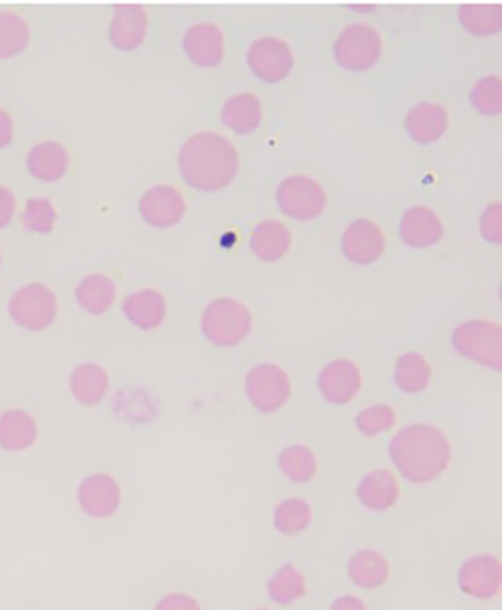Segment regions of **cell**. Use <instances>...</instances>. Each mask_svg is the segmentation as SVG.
I'll list each match as a JSON object with an SVG mask.
<instances>
[{
	"label": "cell",
	"instance_id": "cell-25",
	"mask_svg": "<svg viewBox=\"0 0 502 610\" xmlns=\"http://www.w3.org/2000/svg\"><path fill=\"white\" fill-rule=\"evenodd\" d=\"M389 572L388 559L373 549L358 550L347 562V576L351 583L362 589L382 588L388 582Z\"/></svg>",
	"mask_w": 502,
	"mask_h": 610
},
{
	"label": "cell",
	"instance_id": "cell-28",
	"mask_svg": "<svg viewBox=\"0 0 502 610\" xmlns=\"http://www.w3.org/2000/svg\"><path fill=\"white\" fill-rule=\"evenodd\" d=\"M222 123L238 135L257 131L263 121V103L255 94L240 93L229 98L221 111Z\"/></svg>",
	"mask_w": 502,
	"mask_h": 610
},
{
	"label": "cell",
	"instance_id": "cell-32",
	"mask_svg": "<svg viewBox=\"0 0 502 610\" xmlns=\"http://www.w3.org/2000/svg\"><path fill=\"white\" fill-rule=\"evenodd\" d=\"M458 17L464 31L472 35H495L502 29L501 6H462L458 10Z\"/></svg>",
	"mask_w": 502,
	"mask_h": 610
},
{
	"label": "cell",
	"instance_id": "cell-18",
	"mask_svg": "<svg viewBox=\"0 0 502 610\" xmlns=\"http://www.w3.org/2000/svg\"><path fill=\"white\" fill-rule=\"evenodd\" d=\"M148 32V14L142 7H116L107 37L111 44L121 52H135L146 39Z\"/></svg>",
	"mask_w": 502,
	"mask_h": 610
},
{
	"label": "cell",
	"instance_id": "cell-17",
	"mask_svg": "<svg viewBox=\"0 0 502 610\" xmlns=\"http://www.w3.org/2000/svg\"><path fill=\"white\" fill-rule=\"evenodd\" d=\"M399 233L409 248L426 250L438 245L445 230L433 209L413 206L401 216Z\"/></svg>",
	"mask_w": 502,
	"mask_h": 610
},
{
	"label": "cell",
	"instance_id": "cell-21",
	"mask_svg": "<svg viewBox=\"0 0 502 610\" xmlns=\"http://www.w3.org/2000/svg\"><path fill=\"white\" fill-rule=\"evenodd\" d=\"M40 428L35 417L23 408L0 413V449L6 453H27L39 441Z\"/></svg>",
	"mask_w": 502,
	"mask_h": 610
},
{
	"label": "cell",
	"instance_id": "cell-34",
	"mask_svg": "<svg viewBox=\"0 0 502 610\" xmlns=\"http://www.w3.org/2000/svg\"><path fill=\"white\" fill-rule=\"evenodd\" d=\"M472 108L484 116H496L502 111V81L498 74L479 79L471 88Z\"/></svg>",
	"mask_w": 502,
	"mask_h": 610
},
{
	"label": "cell",
	"instance_id": "cell-26",
	"mask_svg": "<svg viewBox=\"0 0 502 610\" xmlns=\"http://www.w3.org/2000/svg\"><path fill=\"white\" fill-rule=\"evenodd\" d=\"M432 378L433 367L421 353L409 350L397 358L392 379L404 395H420L429 388Z\"/></svg>",
	"mask_w": 502,
	"mask_h": 610
},
{
	"label": "cell",
	"instance_id": "cell-11",
	"mask_svg": "<svg viewBox=\"0 0 502 610\" xmlns=\"http://www.w3.org/2000/svg\"><path fill=\"white\" fill-rule=\"evenodd\" d=\"M316 387L326 404L335 407L350 404L362 388L361 367L349 358H335L317 375Z\"/></svg>",
	"mask_w": 502,
	"mask_h": 610
},
{
	"label": "cell",
	"instance_id": "cell-7",
	"mask_svg": "<svg viewBox=\"0 0 502 610\" xmlns=\"http://www.w3.org/2000/svg\"><path fill=\"white\" fill-rule=\"evenodd\" d=\"M382 52V37L367 23L349 24L334 43L335 62L349 71L370 70L378 64Z\"/></svg>",
	"mask_w": 502,
	"mask_h": 610
},
{
	"label": "cell",
	"instance_id": "cell-20",
	"mask_svg": "<svg viewBox=\"0 0 502 610\" xmlns=\"http://www.w3.org/2000/svg\"><path fill=\"white\" fill-rule=\"evenodd\" d=\"M449 124V111L442 104L433 102L418 103L404 119V129L409 138L421 145H430L441 140Z\"/></svg>",
	"mask_w": 502,
	"mask_h": 610
},
{
	"label": "cell",
	"instance_id": "cell-38",
	"mask_svg": "<svg viewBox=\"0 0 502 610\" xmlns=\"http://www.w3.org/2000/svg\"><path fill=\"white\" fill-rule=\"evenodd\" d=\"M154 610H201V608L194 597L173 592V594L162 597L154 606Z\"/></svg>",
	"mask_w": 502,
	"mask_h": 610
},
{
	"label": "cell",
	"instance_id": "cell-41",
	"mask_svg": "<svg viewBox=\"0 0 502 610\" xmlns=\"http://www.w3.org/2000/svg\"><path fill=\"white\" fill-rule=\"evenodd\" d=\"M328 610H367V606L359 597L346 594L334 600Z\"/></svg>",
	"mask_w": 502,
	"mask_h": 610
},
{
	"label": "cell",
	"instance_id": "cell-36",
	"mask_svg": "<svg viewBox=\"0 0 502 610\" xmlns=\"http://www.w3.org/2000/svg\"><path fill=\"white\" fill-rule=\"evenodd\" d=\"M22 221L29 232L37 233V235H49L57 225V209L45 196H32L24 206Z\"/></svg>",
	"mask_w": 502,
	"mask_h": 610
},
{
	"label": "cell",
	"instance_id": "cell-31",
	"mask_svg": "<svg viewBox=\"0 0 502 610\" xmlns=\"http://www.w3.org/2000/svg\"><path fill=\"white\" fill-rule=\"evenodd\" d=\"M278 469L297 486L311 482L317 475V458L305 445H290L278 455Z\"/></svg>",
	"mask_w": 502,
	"mask_h": 610
},
{
	"label": "cell",
	"instance_id": "cell-40",
	"mask_svg": "<svg viewBox=\"0 0 502 610\" xmlns=\"http://www.w3.org/2000/svg\"><path fill=\"white\" fill-rule=\"evenodd\" d=\"M14 138V123L10 112L0 108V150L7 149Z\"/></svg>",
	"mask_w": 502,
	"mask_h": 610
},
{
	"label": "cell",
	"instance_id": "cell-1",
	"mask_svg": "<svg viewBox=\"0 0 502 610\" xmlns=\"http://www.w3.org/2000/svg\"><path fill=\"white\" fill-rule=\"evenodd\" d=\"M388 455L401 478L416 486L434 482L449 470L453 449L438 426L413 424L391 438Z\"/></svg>",
	"mask_w": 502,
	"mask_h": 610
},
{
	"label": "cell",
	"instance_id": "cell-3",
	"mask_svg": "<svg viewBox=\"0 0 502 610\" xmlns=\"http://www.w3.org/2000/svg\"><path fill=\"white\" fill-rule=\"evenodd\" d=\"M253 313L240 301L222 296L207 304L201 316V332L217 348H236L253 332Z\"/></svg>",
	"mask_w": 502,
	"mask_h": 610
},
{
	"label": "cell",
	"instance_id": "cell-39",
	"mask_svg": "<svg viewBox=\"0 0 502 610\" xmlns=\"http://www.w3.org/2000/svg\"><path fill=\"white\" fill-rule=\"evenodd\" d=\"M16 196L7 186L0 185V228L10 225L16 213Z\"/></svg>",
	"mask_w": 502,
	"mask_h": 610
},
{
	"label": "cell",
	"instance_id": "cell-8",
	"mask_svg": "<svg viewBox=\"0 0 502 610\" xmlns=\"http://www.w3.org/2000/svg\"><path fill=\"white\" fill-rule=\"evenodd\" d=\"M276 204L288 218L307 223L325 212L328 194L316 179L295 174L279 183Z\"/></svg>",
	"mask_w": 502,
	"mask_h": 610
},
{
	"label": "cell",
	"instance_id": "cell-30",
	"mask_svg": "<svg viewBox=\"0 0 502 610\" xmlns=\"http://www.w3.org/2000/svg\"><path fill=\"white\" fill-rule=\"evenodd\" d=\"M307 592L304 572L293 563H284L267 580V594L279 606H291Z\"/></svg>",
	"mask_w": 502,
	"mask_h": 610
},
{
	"label": "cell",
	"instance_id": "cell-35",
	"mask_svg": "<svg viewBox=\"0 0 502 610\" xmlns=\"http://www.w3.org/2000/svg\"><path fill=\"white\" fill-rule=\"evenodd\" d=\"M397 415L387 404H375L361 409L355 417V428L363 437H379L395 428Z\"/></svg>",
	"mask_w": 502,
	"mask_h": 610
},
{
	"label": "cell",
	"instance_id": "cell-14",
	"mask_svg": "<svg viewBox=\"0 0 502 610\" xmlns=\"http://www.w3.org/2000/svg\"><path fill=\"white\" fill-rule=\"evenodd\" d=\"M385 248H387V241L382 228L373 220H355L342 233V256L354 265H373L382 257Z\"/></svg>",
	"mask_w": 502,
	"mask_h": 610
},
{
	"label": "cell",
	"instance_id": "cell-29",
	"mask_svg": "<svg viewBox=\"0 0 502 610\" xmlns=\"http://www.w3.org/2000/svg\"><path fill=\"white\" fill-rule=\"evenodd\" d=\"M311 504L303 497H288L276 505L274 526L283 537H299L313 523Z\"/></svg>",
	"mask_w": 502,
	"mask_h": 610
},
{
	"label": "cell",
	"instance_id": "cell-6",
	"mask_svg": "<svg viewBox=\"0 0 502 610\" xmlns=\"http://www.w3.org/2000/svg\"><path fill=\"white\" fill-rule=\"evenodd\" d=\"M8 315L17 327L27 332H45L58 317L57 295L43 283H29L8 301Z\"/></svg>",
	"mask_w": 502,
	"mask_h": 610
},
{
	"label": "cell",
	"instance_id": "cell-33",
	"mask_svg": "<svg viewBox=\"0 0 502 610\" xmlns=\"http://www.w3.org/2000/svg\"><path fill=\"white\" fill-rule=\"evenodd\" d=\"M31 40L29 24L12 11H0V60L20 55Z\"/></svg>",
	"mask_w": 502,
	"mask_h": 610
},
{
	"label": "cell",
	"instance_id": "cell-4",
	"mask_svg": "<svg viewBox=\"0 0 502 610\" xmlns=\"http://www.w3.org/2000/svg\"><path fill=\"white\" fill-rule=\"evenodd\" d=\"M501 325L484 319L462 322L451 333V346L460 357L489 370L502 367Z\"/></svg>",
	"mask_w": 502,
	"mask_h": 610
},
{
	"label": "cell",
	"instance_id": "cell-43",
	"mask_svg": "<svg viewBox=\"0 0 502 610\" xmlns=\"http://www.w3.org/2000/svg\"><path fill=\"white\" fill-rule=\"evenodd\" d=\"M257 610H270V609H257Z\"/></svg>",
	"mask_w": 502,
	"mask_h": 610
},
{
	"label": "cell",
	"instance_id": "cell-19",
	"mask_svg": "<svg viewBox=\"0 0 502 610\" xmlns=\"http://www.w3.org/2000/svg\"><path fill=\"white\" fill-rule=\"evenodd\" d=\"M355 495L367 511L387 512L400 500V482L391 470H371L359 480Z\"/></svg>",
	"mask_w": 502,
	"mask_h": 610
},
{
	"label": "cell",
	"instance_id": "cell-13",
	"mask_svg": "<svg viewBox=\"0 0 502 610\" xmlns=\"http://www.w3.org/2000/svg\"><path fill=\"white\" fill-rule=\"evenodd\" d=\"M186 200L177 187L156 185L141 195L137 203L141 218L154 228H171L182 223L186 215Z\"/></svg>",
	"mask_w": 502,
	"mask_h": 610
},
{
	"label": "cell",
	"instance_id": "cell-5",
	"mask_svg": "<svg viewBox=\"0 0 502 610\" xmlns=\"http://www.w3.org/2000/svg\"><path fill=\"white\" fill-rule=\"evenodd\" d=\"M291 393L290 376L276 363H258L246 375V399L262 415L270 416L281 411L290 400Z\"/></svg>",
	"mask_w": 502,
	"mask_h": 610
},
{
	"label": "cell",
	"instance_id": "cell-12",
	"mask_svg": "<svg viewBox=\"0 0 502 610\" xmlns=\"http://www.w3.org/2000/svg\"><path fill=\"white\" fill-rule=\"evenodd\" d=\"M79 508L86 517L94 520H106L114 517L123 505V488L114 476L92 474L79 484Z\"/></svg>",
	"mask_w": 502,
	"mask_h": 610
},
{
	"label": "cell",
	"instance_id": "cell-16",
	"mask_svg": "<svg viewBox=\"0 0 502 610\" xmlns=\"http://www.w3.org/2000/svg\"><path fill=\"white\" fill-rule=\"evenodd\" d=\"M121 312L130 325L150 333L161 328L167 315V303L162 292L145 287L125 296Z\"/></svg>",
	"mask_w": 502,
	"mask_h": 610
},
{
	"label": "cell",
	"instance_id": "cell-42",
	"mask_svg": "<svg viewBox=\"0 0 502 610\" xmlns=\"http://www.w3.org/2000/svg\"><path fill=\"white\" fill-rule=\"evenodd\" d=\"M0 267H2V254H0Z\"/></svg>",
	"mask_w": 502,
	"mask_h": 610
},
{
	"label": "cell",
	"instance_id": "cell-24",
	"mask_svg": "<svg viewBox=\"0 0 502 610\" xmlns=\"http://www.w3.org/2000/svg\"><path fill=\"white\" fill-rule=\"evenodd\" d=\"M293 236L286 224L278 220H265L250 233L249 248L258 261L275 263L291 248Z\"/></svg>",
	"mask_w": 502,
	"mask_h": 610
},
{
	"label": "cell",
	"instance_id": "cell-2",
	"mask_svg": "<svg viewBox=\"0 0 502 610\" xmlns=\"http://www.w3.org/2000/svg\"><path fill=\"white\" fill-rule=\"evenodd\" d=\"M240 169V156L228 138L198 132L187 138L178 153L182 179L201 192H217L232 185Z\"/></svg>",
	"mask_w": 502,
	"mask_h": 610
},
{
	"label": "cell",
	"instance_id": "cell-27",
	"mask_svg": "<svg viewBox=\"0 0 502 610\" xmlns=\"http://www.w3.org/2000/svg\"><path fill=\"white\" fill-rule=\"evenodd\" d=\"M74 299L83 312L102 316L111 311L116 301L114 279L104 274L86 275L74 291Z\"/></svg>",
	"mask_w": 502,
	"mask_h": 610
},
{
	"label": "cell",
	"instance_id": "cell-23",
	"mask_svg": "<svg viewBox=\"0 0 502 610\" xmlns=\"http://www.w3.org/2000/svg\"><path fill=\"white\" fill-rule=\"evenodd\" d=\"M70 153L58 141H43L33 145L27 157V169L35 181L57 183L66 174Z\"/></svg>",
	"mask_w": 502,
	"mask_h": 610
},
{
	"label": "cell",
	"instance_id": "cell-37",
	"mask_svg": "<svg viewBox=\"0 0 502 610\" xmlns=\"http://www.w3.org/2000/svg\"><path fill=\"white\" fill-rule=\"evenodd\" d=\"M480 233L484 241L492 245L502 242V207L500 202L491 203L484 209L480 220Z\"/></svg>",
	"mask_w": 502,
	"mask_h": 610
},
{
	"label": "cell",
	"instance_id": "cell-15",
	"mask_svg": "<svg viewBox=\"0 0 502 610\" xmlns=\"http://www.w3.org/2000/svg\"><path fill=\"white\" fill-rule=\"evenodd\" d=\"M182 48L192 64L215 69L224 60V33L215 23H196L184 33Z\"/></svg>",
	"mask_w": 502,
	"mask_h": 610
},
{
	"label": "cell",
	"instance_id": "cell-10",
	"mask_svg": "<svg viewBox=\"0 0 502 610\" xmlns=\"http://www.w3.org/2000/svg\"><path fill=\"white\" fill-rule=\"evenodd\" d=\"M501 575V561L495 555L470 556L459 568L458 587L470 599L492 600L500 594Z\"/></svg>",
	"mask_w": 502,
	"mask_h": 610
},
{
	"label": "cell",
	"instance_id": "cell-9",
	"mask_svg": "<svg viewBox=\"0 0 502 610\" xmlns=\"http://www.w3.org/2000/svg\"><path fill=\"white\" fill-rule=\"evenodd\" d=\"M246 62L250 73L259 81L278 83L291 73L295 57L286 41L276 37H262L249 45Z\"/></svg>",
	"mask_w": 502,
	"mask_h": 610
},
{
	"label": "cell",
	"instance_id": "cell-22",
	"mask_svg": "<svg viewBox=\"0 0 502 610\" xmlns=\"http://www.w3.org/2000/svg\"><path fill=\"white\" fill-rule=\"evenodd\" d=\"M69 388L74 400L83 407H98L111 392V376L99 363H82L71 370Z\"/></svg>",
	"mask_w": 502,
	"mask_h": 610
}]
</instances>
